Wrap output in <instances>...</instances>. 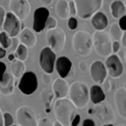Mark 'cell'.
Returning a JSON list of instances; mask_svg holds the SVG:
<instances>
[{
  "label": "cell",
  "instance_id": "cell-1",
  "mask_svg": "<svg viewBox=\"0 0 126 126\" xmlns=\"http://www.w3.org/2000/svg\"><path fill=\"white\" fill-rule=\"evenodd\" d=\"M53 111L57 121H59L63 126H70L72 119L77 114V107L70 99L62 97L57 98L55 101Z\"/></svg>",
  "mask_w": 126,
  "mask_h": 126
},
{
  "label": "cell",
  "instance_id": "cell-2",
  "mask_svg": "<svg viewBox=\"0 0 126 126\" xmlns=\"http://www.w3.org/2000/svg\"><path fill=\"white\" fill-rule=\"evenodd\" d=\"M68 95L77 108H84L90 101L89 87L84 82H74L69 87Z\"/></svg>",
  "mask_w": 126,
  "mask_h": 126
},
{
  "label": "cell",
  "instance_id": "cell-3",
  "mask_svg": "<svg viewBox=\"0 0 126 126\" xmlns=\"http://www.w3.org/2000/svg\"><path fill=\"white\" fill-rule=\"evenodd\" d=\"M93 47H94L97 55L102 57H107L112 54V39L108 32L102 31L94 32L92 36Z\"/></svg>",
  "mask_w": 126,
  "mask_h": 126
},
{
  "label": "cell",
  "instance_id": "cell-4",
  "mask_svg": "<svg viewBox=\"0 0 126 126\" xmlns=\"http://www.w3.org/2000/svg\"><path fill=\"white\" fill-rule=\"evenodd\" d=\"M73 48L80 56H88L93 50L92 35L86 31H78L73 35Z\"/></svg>",
  "mask_w": 126,
  "mask_h": 126
},
{
  "label": "cell",
  "instance_id": "cell-5",
  "mask_svg": "<svg viewBox=\"0 0 126 126\" xmlns=\"http://www.w3.org/2000/svg\"><path fill=\"white\" fill-rule=\"evenodd\" d=\"M76 7V15L82 20L91 19V17L103 5V0H73Z\"/></svg>",
  "mask_w": 126,
  "mask_h": 126
},
{
  "label": "cell",
  "instance_id": "cell-6",
  "mask_svg": "<svg viewBox=\"0 0 126 126\" xmlns=\"http://www.w3.org/2000/svg\"><path fill=\"white\" fill-rule=\"evenodd\" d=\"M45 40L47 46L55 53L60 52L66 42V33L60 28H53L50 30H46L45 32Z\"/></svg>",
  "mask_w": 126,
  "mask_h": 126
},
{
  "label": "cell",
  "instance_id": "cell-7",
  "mask_svg": "<svg viewBox=\"0 0 126 126\" xmlns=\"http://www.w3.org/2000/svg\"><path fill=\"white\" fill-rule=\"evenodd\" d=\"M16 121L19 126H37V118L33 110L27 106H20L16 111Z\"/></svg>",
  "mask_w": 126,
  "mask_h": 126
},
{
  "label": "cell",
  "instance_id": "cell-8",
  "mask_svg": "<svg viewBox=\"0 0 126 126\" xmlns=\"http://www.w3.org/2000/svg\"><path fill=\"white\" fill-rule=\"evenodd\" d=\"M37 89V78L33 72H25L20 78L19 90L25 95L32 94Z\"/></svg>",
  "mask_w": 126,
  "mask_h": 126
},
{
  "label": "cell",
  "instance_id": "cell-9",
  "mask_svg": "<svg viewBox=\"0 0 126 126\" xmlns=\"http://www.w3.org/2000/svg\"><path fill=\"white\" fill-rule=\"evenodd\" d=\"M1 29L10 37L17 36L21 31V21L10 11L6 12Z\"/></svg>",
  "mask_w": 126,
  "mask_h": 126
},
{
  "label": "cell",
  "instance_id": "cell-10",
  "mask_svg": "<svg viewBox=\"0 0 126 126\" xmlns=\"http://www.w3.org/2000/svg\"><path fill=\"white\" fill-rule=\"evenodd\" d=\"M9 10L20 21H24L31 13V4L28 0H10Z\"/></svg>",
  "mask_w": 126,
  "mask_h": 126
},
{
  "label": "cell",
  "instance_id": "cell-11",
  "mask_svg": "<svg viewBox=\"0 0 126 126\" xmlns=\"http://www.w3.org/2000/svg\"><path fill=\"white\" fill-rule=\"evenodd\" d=\"M94 108L93 109V113L95 115V117L101 122V123H112L114 120V111L111 107V105L107 102H99L97 104H94Z\"/></svg>",
  "mask_w": 126,
  "mask_h": 126
},
{
  "label": "cell",
  "instance_id": "cell-12",
  "mask_svg": "<svg viewBox=\"0 0 126 126\" xmlns=\"http://www.w3.org/2000/svg\"><path fill=\"white\" fill-rule=\"evenodd\" d=\"M103 64H104V67L106 69L107 74L111 78L116 79V78H119L122 75V73H123V63L120 60L119 56L116 55L115 53L114 54L112 53L109 56H107L106 60Z\"/></svg>",
  "mask_w": 126,
  "mask_h": 126
},
{
  "label": "cell",
  "instance_id": "cell-13",
  "mask_svg": "<svg viewBox=\"0 0 126 126\" xmlns=\"http://www.w3.org/2000/svg\"><path fill=\"white\" fill-rule=\"evenodd\" d=\"M56 60V53L53 52L48 46L43 47L39 52V66L48 74H51L54 70V64Z\"/></svg>",
  "mask_w": 126,
  "mask_h": 126
},
{
  "label": "cell",
  "instance_id": "cell-14",
  "mask_svg": "<svg viewBox=\"0 0 126 126\" xmlns=\"http://www.w3.org/2000/svg\"><path fill=\"white\" fill-rule=\"evenodd\" d=\"M49 16V10L45 6H41L35 9L33 12V23H32V29L35 32H41L44 30L46 19Z\"/></svg>",
  "mask_w": 126,
  "mask_h": 126
},
{
  "label": "cell",
  "instance_id": "cell-15",
  "mask_svg": "<svg viewBox=\"0 0 126 126\" xmlns=\"http://www.w3.org/2000/svg\"><path fill=\"white\" fill-rule=\"evenodd\" d=\"M90 75L94 84H103L107 75L104 64L100 60H94L90 66Z\"/></svg>",
  "mask_w": 126,
  "mask_h": 126
},
{
  "label": "cell",
  "instance_id": "cell-16",
  "mask_svg": "<svg viewBox=\"0 0 126 126\" xmlns=\"http://www.w3.org/2000/svg\"><path fill=\"white\" fill-rule=\"evenodd\" d=\"M15 78L13 75L9 72H6L3 74V77L0 81V94H2L5 96H9L12 94L15 85H16Z\"/></svg>",
  "mask_w": 126,
  "mask_h": 126
},
{
  "label": "cell",
  "instance_id": "cell-17",
  "mask_svg": "<svg viewBox=\"0 0 126 126\" xmlns=\"http://www.w3.org/2000/svg\"><path fill=\"white\" fill-rule=\"evenodd\" d=\"M55 69L60 78H66L72 70V61L66 56H60L55 60Z\"/></svg>",
  "mask_w": 126,
  "mask_h": 126
},
{
  "label": "cell",
  "instance_id": "cell-18",
  "mask_svg": "<svg viewBox=\"0 0 126 126\" xmlns=\"http://www.w3.org/2000/svg\"><path fill=\"white\" fill-rule=\"evenodd\" d=\"M114 101L119 115L126 119V90L124 87L119 88L114 94Z\"/></svg>",
  "mask_w": 126,
  "mask_h": 126
},
{
  "label": "cell",
  "instance_id": "cell-19",
  "mask_svg": "<svg viewBox=\"0 0 126 126\" xmlns=\"http://www.w3.org/2000/svg\"><path fill=\"white\" fill-rule=\"evenodd\" d=\"M68 90H69V85L67 81L64 80L63 78L56 79L52 84V92L54 96L57 98L66 97L68 95Z\"/></svg>",
  "mask_w": 126,
  "mask_h": 126
},
{
  "label": "cell",
  "instance_id": "cell-20",
  "mask_svg": "<svg viewBox=\"0 0 126 126\" xmlns=\"http://www.w3.org/2000/svg\"><path fill=\"white\" fill-rule=\"evenodd\" d=\"M20 43L26 45L28 48L29 47H33L36 43V36L34 32L28 28H25L20 31L19 32V37H18Z\"/></svg>",
  "mask_w": 126,
  "mask_h": 126
},
{
  "label": "cell",
  "instance_id": "cell-21",
  "mask_svg": "<svg viewBox=\"0 0 126 126\" xmlns=\"http://www.w3.org/2000/svg\"><path fill=\"white\" fill-rule=\"evenodd\" d=\"M91 24L95 31H102L107 27L108 20L104 13L97 11L91 17Z\"/></svg>",
  "mask_w": 126,
  "mask_h": 126
},
{
  "label": "cell",
  "instance_id": "cell-22",
  "mask_svg": "<svg viewBox=\"0 0 126 126\" xmlns=\"http://www.w3.org/2000/svg\"><path fill=\"white\" fill-rule=\"evenodd\" d=\"M89 94H90V99L94 104H97L101 101H104L105 99L104 91L97 84L91 87V89L89 90Z\"/></svg>",
  "mask_w": 126,
  "mask_h": 126
},
{
  "label": "cell",
  "instance_id": "cell-23",
  "mask_svg": "<svg viewBox=\"0 0 126 126\" xmlns=\"http://www.w3.org/2000/svg\"><path fill=\"white\" fill-rule=\"evenodd\" d=\"M10 70H11V74L13 75L14 78L20 79L23 76V74L26 72V65H25L24 61H21V60L15 58L11 61Z\"/></svg>",
  "mask_w": 126,
  "mask_h": 126
},
{
  "label": "cell",
  "instance_id": "cell-24",
  "mask_svg": "<svg viewBox=\"0 0 126 126\" xmlns=\"http://www.w3.org/2000/svg\"><path fill=\"white\" fill-rule=\"evenodd\" d=\"M110 12L111 16L114 19H119L126 13V7L123 1L121 0H113L110 4Z\"/></svg>",
  "mask_w": 126,
  "mask_h": 126
},
{
  "label": "cell",
  "instance_id": "cell-25",
  "mask_svg": "<svg viewBox=\"0 0 126 126\" xmlns=\"http://www.w3.org/2000/svg\"><path fill=\"white\" fill-rule=\"evenodd\" d=\"M53 97H54V94H53L52 90L43 89L40 92V99H41V101L44 105V110H45L46 113L50 112V105L52 103Z\"/></svg>",
  "mask_w": 126,
  "mask_h": 126
},
{
  "label": "cell",
  "instance_id": "cell-26",
  "mask_svg": "<svg viewBox=\"0 0 126 126\" xmlns=\"http://www.w3.org/2000/svg\"><path fill=\"white\" fill-rule=\"evenodd\" d=\"M56 15L62 19L66 20L69 17V11H68V1L67 0H58L55 7Z\"/></svg>",
  "mask_w": 126,
  "mask_h": 126
},
{
  "label": "cell",
  "instance_id": "cell-27",
  "mask_svg": "<svg viewBox=\"0 0 126 126\" xmlns=\"http://www.w3.org/2000/svg\"><path fill=\"white\" fill-rule=\"evenodd\" d=\"M28 54H29V51H28V47L22 43H19L17 48L15 49V58L21 60V61H25L27 60L28 58Z\"/></svg>",
  "mask_w": 126,
  "mask_h": 126
},
{
  "label": "cell",
  "instance_id": "cell-28",
  "mask_svg": "<svg viewBox=\"0 0 126 126\" xmlns=\"http://www.w3.org/2000/svg\"><path fill=\"white\" fill-rule=\"evenodd\" d=\"M122 33H123V31L119 28L118 24L117 23H113L111 24L110 28H109V35L111 37V39L113 40H118L121 38L122 36Z\"/></svg>",
  "mask_w": 126,
  "mask_h": 126
},
{
  "label": "cell",
  "instance_id": "cell-29",
  "mask_svg": "<svg viewBox=\"0 0 126 126\" xmlns=\"http://www.w3.org/2000/svg\"><path fill=\"white\" fill-rule=\"evenodd\" d=\"M11 42H12V38L8 36L4 32H0V45L3 48L8 49L11 46Z\"/></svg>",
  "mask_w": 126,
  "mask_h": 126
},
{
  "label": "cell",
  "instance_id": "cell-30",
  "mask_svg": "<svg viewBox=\"0 0 126 126\" xmlns=\"http://www.w3.org/2000/svg\"><path fill=\"white\" fill-rule=\"evenodd\" d=\"M56 27H57V20L53 17L48 16V18L46 19V22H45L44 29L45 30H50V29H53V28H56Z\"/></svg>",
  "mask_w": 126,
  "mask_h": 126
},
{
  "label": "cell",
  "instance_id": "cell-31",
  "mask_svg": "<svg viewBox=\"0 0 126 126\" xmlns=\"http://www.w3.org/2000/svg\"><path fill=\"white\" fill-rule=\"evenodd\" d=\"M14 123V118L11 113L4 112L3 113V126H11Z\"/></svg>",
  "mask_w": 126,
  "mask_h": 126
},
{
  "label": "cell",
  "instance_id": "cell-32",
  "mask_svg": "<svg viewBox=\"0 0 126 126\" xmlns=\"http://www.w3.org/2000/svg\"><path fill=\"white\" fill-rule=\"evenodd\" d=\"M67 27H68V29H69V30H71V31L76 30V29H77V27H78V21H77V19H76V18H74V17H71V18L68 20Z\"/></svg>",
  "mask_w": 126,
  "mask_h": 126
},
{
  "label": "cell",
  "instance_id": "cell-33",
  "mask_svg": "<svg viewBox=\"0 0 126 126\" xmlns=\"http://www.w3.org/2000/svg\"><path fill=\"white\" fill-rule=\"evenodd\" d=\"M68 11H69V16H71V17L76 16V7H75L73 0L68 1Z\"/></svg>",
  "mask_w": 126,
  "mask_h": 126
},
{
  "label": "cell",
  "instance_id": "cell-34",
  "mask_svg": "<svg viewBox=\"0 0 126 126\" xmlns=\"http://www.w3.org/2000/svg\"><path fill=\"white\" fill-rule=\"evenodd\" d=\"M52 125H53V123L48 118L43 117V118L39 119V121H37V126H52Z\"/></svg>",
  "mask_w": 126,
  "mask_h": 126
},
{
  "label": "cell",
  "instance_id": "cell-35",
  "mask_svg": "<svg viewBox=\"0 0 126 126\" xmlns=\"http://www.w3.org/2000/svg\"><path fill=\"white\" fill-rule=\"evenodd\" d=\"M118 26H119V28L124 32V31H126V16L125 15H123L122 17H120L119 18V21H118Z\"/></svg>",
  "mask_w": 126,
  "mask_h": 126
},
{
  "label": "cell",
  "instance_id": "cell-36",
  "mask_svg": "<svg viewBox=\"0 0 126 126\" xmlns=\"http://www.w3.org/2000/svg\"><path fill=\"white\" fill-rule=\"evenodd\" d=\"M41 80H42V83L45 84V85L50 84L51 83V76H50V74L43 72L42 75H41Z\"/></svg>",
  "mask_w": 126,
  "mask_h": 126
},
{
  "label": "cell",
  "instance_id": "cell-37",
  "mask_svg": "<svg viewBox=\"0 0 126 126\" xmlns=\"http://www.w3.org/2000/svg\"><path fill=\"white\" fill-rule=\"evenodd\" d=\"M11 38H12V42H11L10 49H11V50H15V49L17 48L18 44L20 43V41H19V39H18L17 36H14V37H11Z\"/></svg>",
  "mask_w": 126,
  "mask_h": 126
},
{
  "label": "cell",
  "instance_id": "cell-38",
  "mask_svg": "<svg viewBox=\"0 0 126 126\" xmlns=\"http://www.w3.org/2000/svg\"><path fill=\"white\" fill-rule=\"evenodd\" d=\"M120 50V42L118 40L112 41V53H116Z\"/></svg>",
  "mask_w": 126,
  "mask_h": 126
},
{
  "label": "cell",
  "instance_id": "cell-39",
  "mask_svg": "<svg viewBox=\"0 0 126 126\" xmlns=\"http://www.w3.org/2000/svg\"><path fill=\"white\" fill-rule=\"evenodd\" d=\"M78 67H79L80 71L83 72V73L87 72V70H88V65H87V63H86L85 61H79V63H78Z\"/></svg>",
  "mask_w": 126,
  "mask_h": 126
},
{
  "label": "cell",
  "instance_id": "cell-40",
  "mask_svg": "<svg viewBox=\"0 0 126 126\" xmlns=\"http://www.w3.org/2000/svg\"><path fill=\"white\" fill-rule=\"evenodd\" d=\"M80 120H81V116L80 114H76L74 116V118L72 119L71 123H70V126H78V124L80 123Z\"/></svg>",
  "mask_w": 126,
  "mask_h": 126
},
{
  "label": "cell",
  "instance_id": "cell-41",
  "mask_svg": "<svg viewBox=\"0 0 126 126\" xmlns=\"http://www.w3.org/2000/svg\"><path fill=\"white\" fill-rule=\"evenodd\" d=\"M5 14H6V11H5V8L3 6H0V29L2 27V24L4 22V19H5Z\"/></svg>",
  "mask_w": 126,
  "mask_h": 126
},
{
  "label": "cell",
  "instance_id": "cell-42",
  "mask_svg": "<svg viewBox=\"0 0 126 126\" xmlns=\"http://www.w3.org/2000/svg\"><path fill=\"white\" fill-rule=\"evenodd\" d=\"M103 83H104V89H105L106 92H109V91L112 90V88H113V84L110 82V80H107V81L104 80Z\"/></svg>",
  "mask_w": 126,
  "mask_h": 126
},
{
  "label": "cell",
  "instance_id": "cell-43",
  "mask_svg": "<svg viewBox=\"0 0 126 126\" xmlns=\"http://www.w3.org/2000/svg\"><path fill=\"white\" fill-rule=\"evenodd\" d=\"M82 126H95L94 124V121L93 119H90V118H87L83 121V124Z\"/></svg>",
  "mask_w": 126,
  "mask_h": 126
},
{
  "label": "cell",
  "instance_id": "cell-44",
  "mask_svg": "<svg viewBox=\"0 0 126 126\" xmlns=\"http://www.w3.org/2000/svg\"><path fill=\"white\" fill-rule=\"evenodd\" d=\"M5 71H6V65H5L4 62L0 61V81H1V79L3 77V74L5 73Z\"/></svg>",
  "mask_w": 126,
  "mask_h": 126
},
{
  "label": "cell",
  "instance_id": "cell-45",
  "mask_svg": "<svg viewBox=\"0 0 126 126\" xmlns=\"http://www.w3.org/2000/svg\"><path fill=\"white\" fill-rule=\"evenodd\" d=\"M121 43H122V46L123 47H126V32L124 31L123 33H122V36H121Z\"/></svg>",
  "mask_w": 126,
  "mask_h": 126
},
{
  "label": "cell",
  "instance_id": "cell-46",
  "mask_svg": "<svg viewBox=\"0 0 126 126\" xmlns=\"http://www.w3.org/2000/svg\"><path fill=\"white\" fill-rule=\"evenodd\" d=\"M6 56V49L3 48L2 46H0V59L4 58Z\"/></svg>",
  "mask_w": 126,
  "mask_h": 126
},
{
  "label": "cell",
  "instance_id": "cell-47",
  "mask_svg": "<svg viewBox=\"0 0 126 126\" xmlns=\"http://www.w3.org/2000/svg\"><path fill=\"white\" fill-rule=\"evenodd\" d=\"M40 1H41V3H42L43 6H48L52 2V0H40Z\"/></svg>",
  "mask_w": 126,
  "mask_h": 126
},
{
  "label": "cell",
  "instance_id": "cell-48",
  "mask_svg": "<svg viewBox=\"0 0 126 126\" xmlns=\"http://www.w3.org/2000/svg\"><path fill=\"white\" fill-rule=\"evenodd\" d=\"M0 126H3V113L1 109H0Z\"/></svg>",
  "mask_w": 126,
  "mask_h": 126
},
{
  "label": "cell",
  "instance_id": "cell-49",
  "mask_svg": "<svg viewBox=\"0 0 126 126\" xmlns=\"http://www.w3.org/2000/svg\"><path fill=\"white\" fill-rule=\"evenodd\" d=\"M8 59H9L10 61H12L13 59H15V55H14L13 53H10V54L8 55Z\"/></svg>",
  "mask_w": 126,
  "mask_h": 126
},
{
  "label": "cell",
  "instance_id": "cell-50",
  "mask_svg": "<svg viewBox=\"0 0 126 126\" xmlns=\"http://www.w3.org/2000/svg\"><path fill=\"white\" fill-rule=\"evenodd\" d=\"M52 126H63V125H62L59 121H57V120H56V121L53 123V125H52Z\"/></svg>",
  "mask_w": 126,
  "mask_h": 126
},
{
  "label": "cell",
  "instance_id": "cell-51",
  "mask_svg": "<svg viewBox=\"0 0 126 126\" xmlns=\"http://www.w3.org/2000/svg\"><path fill=\"white\" fill-rule=\"evenodd\" d=\"M102 126H113V125H112V123H104Z\"/></svg>",
  "mask_w": 126,
  "mask_h": 126
},
{
  "label": "cell",
  "instance_id": "cell-52",
  "mask_svg": "<svg viewBox=\"0 0 126 126\" xmlns=\"http://www.w3.org/2000/svg\"><path fill=\"white\" fill-rule=\"evenodd\" d=\"M93 111H94V110H93V108H90V109H89V113H90V114H92V113H93Z\"/></svg>",
  "mask_w": 126,
  "mask_h": 126
},
{
  "label": "cell",
  "instance_id": "cell-53",
  "mask_svg": "<svg viewBox=\"0 0 126 126\" xmlns=\"http://www.w3.org/2000/svg\"><path fill=\"white\" fill-rule=\"evenodd\" d=\"M117 126H125V125H123V124H118Z\"/></svg>",
  "mask_w": 126,
  "mask_h": 126
},
{
  "label": "cell",
  "instance_id": "cell-54",
  "mask_svg": "<svg viewBox=\"0 0 126 126\" xmlns=\"http://www.w3.org/2000/svg\"><path fill=\"white\" fill-rule=\"evenodd\" d=\"M11 126H19V125H14V124H12Z\"/></svg>",
  "mask_w": 126,
  "mask_h": 126
}]
</instances>
